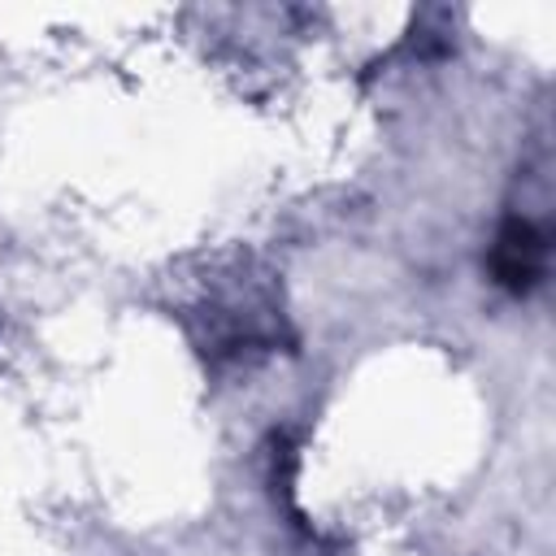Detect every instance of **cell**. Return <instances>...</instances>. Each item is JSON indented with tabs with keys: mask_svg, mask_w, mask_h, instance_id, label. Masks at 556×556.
<instances>
[{
	"mask_svg": "<svg viewBox=\"0 0 556 556\" xmlns=\"http://www.w3.org/2000/svg\"><path fill=\"white\" fill-rule=\"evenodd\" d=\"M543 256H547V243H543L539 226L526 217H508L491 248V274L504 291L526 295L543 278Z\"/></svg>",
	"mask_w": 556,
	"mask_h": 556,
	"instance_id": "obj_1",
	"label": "cell"
}]
</instances>
